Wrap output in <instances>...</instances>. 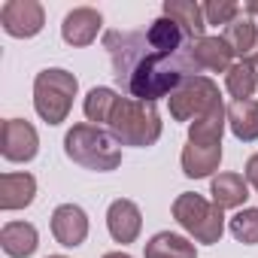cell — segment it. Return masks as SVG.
Returning a JSON list of instances; mask_svg holds the SVG:
<instances>
[{
  "mask_svg": "<svg viewBox=\"0 0 258 258\" xmlns=\"http://www.w3.org/2000/svg\"><path fill=\"white\" fill-rule=\"evenodd\" d=\"M103 49L109 52L115 82L127 91V97L143 103L170 97V91L182 79L201 76V67L191 55V43L182 52H161L149 43L146 31H106Z\"/></svg>",
  "mask_w": 258,
  "mask_h": 258,
  "instance_id": "1",
  "label": "cell"
},
{
  "mask_svg": "<svg viewBox=\"0 0 258 258\" xmlns=\"http://www.w3.org/2000/svg\"><path fill=\"white\" fill-rule=\"evenodd\" d=\"M64 155L85 167V170H97V173H109L121 164V149H118V140L103 131L100 124H73L67 137H64Z\"/></svg>",
  "mask_w": 258,
  "mask_h": 258,
  "instance_id": "2",
  "label": "cell"
},
{
  "mask_svg": "<svg viewBox=\"0 0 258 258\" xmlns=\"http://www.w3.org/2000/svg\"><path fill=\"white\" fill-rule=\"evenodd\" d=\"M161 115L155 103H143L134 97H118L112 118H109V134L118 140V146H155L161 140Z\"/></svg>",
  "mask_w": 258,
  "mask_h": 258,
  "instance_id": "3",
  "label": "cell"
},
{
  "mask_svg": "<svg viewBox=\"0 0 258 258\" xmlns=\"http://www.w3.org/2000/svg\"><path fill=\"white\" fill-rule=\"evenodd\" d=\"M79 91V79L64 67H46L34 79V109L46 124L67 121L73 109V97Z\"/></svg>",
  "mask_w": 258,
  "mask_h": 258,
  "instance_id": "4",
  "label": "cell"
},
{
  "mask_svg": "<svg viewBox=\"0 0 258 258\" xmlns=\"http://www.w3.org/2000/svg\"><path fill=\"white\" fill-rule=\"evenodd\" d=\"M173 219L198 243H210L213 246L225 234V210H219L213 201H207L204 195H195V191L176 195V201H173Z\"/></svg>",
  "mask_w": 258,
  "mask_h": 258,
  "instance_id": "5",
  "label": "cell"
},
{
  "mask_svg": "<svg viewBox=\"0 0 258 258\" xmlns=\"http://www.w3.org/2000/svg\"><path fill=\"white\" fill-rule=\"evenodd\" d=\"M167 103H170V115H173L176 121H198V118L207 115L213 106H219L222 97H219V85H216L210 76L201 73V76L182 79V82L170 91Z\"/></svg>",
  "mask_w": 258,
  "mask_h": 258,
  "instance_id": "6",
  "label": "cell"
},
{
  "mask_svg": "<svg viewBox=\"0 0 258 258\" xmlns=\"http://www.w3.org/2000/svg\"><path fill=\"white\" fill-rule=\"evenodd\" d=\"M46 25V10L37 0H7L0 7V28L16 40L37 37Z\"/></svg>",
  "mask_w": 258,
  "mask_h": 258,
  "instance_id": "7",
  "label": "cell"
},
{
  "mask_svg": "<svg viewBox=\"0 0 258 258\" xmlns=\"http://www.w3.org/2000/svg\"><path fill=\"white\" fill-rule=\"evenodd\" d=\"M40 152V134L37 127L25 118H7L4 121V131H0V155L7 161L25 164L34 161Z\"/></svg>",
  "mask_w": 258,
  "mask_h": 258,
  "instance_id": "8",
  "label": "cell"
},
{
  "mask_svg": "<svg viewBox=\"0 0 258 258\" xmlns=\"http://www.w3.org/2000/svg\"><path fill=\"white\" fill-rule=\"evenodd\" d=\"M100 25H103V16H100L94 7H76V10H70V13L64 16V22H61V37H64L67 46L82 49V46H91V43L97 40Z\"/></svg>",
  "mask_w": 258,
  "mask_h": 258,
  "instance_id": "9",
  "label": "cell"
},
{
  "mask_svg": "<svg viewBox=\"0 0 258 258\" xmlns=\"http://www.w3.org/2000/svg\"><path fill=\"white\" fill-rule=\"evenodd\" d=\"M106 228H109V237L115 243H134L140 237V228H143V213L134 201L127 198H118L109 204L106 210Z\"/></svg>",
  "mask_w": 258,
  "mask_h": 258,
  "instance_id": "10",
  "label": "cell"
},
{
  "mask_svg": "<svg viewBox=\"0 0 258 258\" xmlns=\"http://www.w3.org/2000/svg\"><path fill=\"white\" fill-rule=\"evenodd\" d=\"M52 237L61 246H67V249L82 246L85 237H88V216H85V210L76 207V204L55 207V213H52Z\"/></svg>",
  "mask_w": 258,
  "mask_h": 258,
  "instance_id": "11",
  "label": "cell"
},
{
  "mask_svg": "<svg viewBox=\"0 0 258 258\" xmlns=\"http://www.w3.org/2000/svg\"><path fill=\"white\" fill-rule=\"evenodd\" d=\"M191 55H195V64L201 70H210V73H228L234 67V49L222 37L195 40L191 43Z\"/></svg>",
  "mask_w": 258,
  "mask_h": 258,
  "instance_id": "12",
  "label": "cell"
},
{
  "mask_svg": "<svg viewBox=\"0 0 258 258\" xmlns=\"http://www.w3.org/2000/svg\"><path fill=\"white\" fill-rule=\"evenodd\" d=\"M37 179L31 173H4L0 176V210H25L34 204Z\"/></svg>",
  "mask_w": 258,
  "mask_h": 258,
  "instance_id": "13",
  "label": "cell"
},
{
  "mask_svg": "<svg viewBox=\"0 0 258 258\" xmlns=\"http://www.w3.org/2000/svg\"><path fill=\"white\" fill-rule=\"evenodd\" d=\"M179 164H182V173L188 179H207L219 170L222 164V143L219 146H198V143H188L179 155Z\"/></svg>",
  "mask_w": 258,
  "mask_h": 258,
  "instance_id": "14",
  "label": "cell"
},
{
  "mask_svg": "<svg viewBox=\"0 0 258 258\" xmlns=\"http://www.w3.org/2000/svg\"><path fill=\"white\" fill-rule=\"evenodd\" d=\"M164 16L167 19H173L179 28H182V34L195 43V40H204L207 34V19H204V7L201 4H195V0H164Z\"/></svg>",
  "mask_w": 258,
  "mask_h": 258,
  "instance_id": "15",
  "label": "cell"
},
{
  "mask_svg": "<svg viewBox=\"0 0 258 258\" xmlns=\"http://www.w3.org/2000/svg\"><path fill=\"white\" fill-rule=\"evenodd\" d=\"M0 246L10 258H31L40 246V234L31 222H7L0 228Z\"/></svg>",
  "mask_w": 258,
  "mask_h": 258,
  "instance_id": "16",
  "label": "cell"
},
{
  "mask_svg": "<svg viewBox=\"0 0 258 258\" xmlns=\"http://www.w3.org/2000/svg\"><path fill=\"white\" fill-rule=\"evenodd\" d=\"M210 195H213V204L219 210H237L249 198V182L240 173H219L210 182Z\"/></svg>",
  "mask_w": 258,
  "mask_h": 258,
  "instance_id": "17",
  "label": "cell"
},
{
  "mask_svg": "<svg viewBox=\"0 0 258 258\" xmlns=\"http://www.w3.org/2000/svg\"><path fill=\"white\" fill-rule=\"evenodd\" d=\"M225 124H228V109H225V103H219L207 115H201L198 121L188 124V143L219 146L222 143V134H225Z\"/></svg>",
  "mask_w": 258,
  "mask_h": 258,
  "instance_id": "18",
  "label": "cell"
},
{
  "mask_svg": "<svg viewBox=\"0 0 258 258\" xmlns=\"http://www.w3.org/2000/svg\"><path fill=\"white\" fill-rule=\"evenodd\" d=\"M228 127L243 143L258 140V100H234L228 106Z\"/></svg>",
  "mask_w": 258,
  "mask_h": 258,
  "instance_id": "19",
  "label": "cell"
},
{
  "mask_svg": "<svg viewBox=\"0 0 258 258\" xmlns=\"http://www.w3.org/2000/svg\"><path fill=\"white\" fill-rule=\"evenodd\" d=\"M146 258H198V249L188 237L182 234H170V231H158L149 243H146Z\"/></svg>",
  "mask_w": 258,
  "mask_h": 258,
  "instance_id": "20",
  "label": "cell"
},
{
  "mask_svg": "<svg viewBox=\"0 0 258 258\" xmlns=\"http://www.w3.org/2000/svg\"><path fill=\"white\" fill-rule=\"evenodd\" d=\"M118 97H121V94H118V91H112V88H106V85L91 88V91L85 94V103H82L85 118H88L91 124H100V121H106V124H109V118H112V109H115Z\"/></svg>",
  "mask_w": 258,
  "mask_h": 258,
  "instance_id": "21",
  "label": "cell"
},
{
  "mask_svg": "<svg viewBox=\"0 0 258 258\" xmlns=\"http://www.w3.org/2000/svg\"><path fill=\"white\" fill-rule=\"evenodd\" d=\"M225 88L234 100H249L252 91L258 88V73L246 61H234V67L225 73Z\"/></svg>",
  "mask_w": 258,
  "mask_h": 258,
  "instance_id": "22",
  "label": "cell"
},
{
  "mask_svg": "<svg viewBox=\"0 0 258 258\" xmlns=\"http://www.w3.org/2000/svg\"><path fill=\"white\" fill-rule=\"evenodd\" d=\"M255 37H258V28H255V22H252L246 13H240V19H234V22L222 31V40H225V43L234 49V55H240V58L252 49Z\"/></svg>",
  "mask_w": 258,
  "mask_h": 258,
  "instance_id": "23",
  "label": "cell"
},
{
  "mask_svg": "<svg viewBox=\"0 0 258 258\" xmlns=\"http://www.w3.org/2000/svg\"><path fill=\"white\" fill-rule=\"evenodd\" d=\"M228 228H231V234H234L237 243L255 246L258 243V207H243L240 213H234L231 222H228Z\"/></svg>",
  "mask_w": 258,
  "mask_h": 258,
  "instance_id": "24",
  "label": "cell"
},
{
  "mask_svg": "<svg viewBox=\"0 0 258 258\" xmlns=\"http://www.w3.org/2000/svg\"><path fill=\"white\" fill-rule=\"evenodd\" d=\"M204 7V19H207V25H222V28H228L234 19H240V13H243V7L240 4H234V0H210V4H201Z\"/></svg>",
  "mask_w": 258,
  "mask_h": 258,
  "instance_id": "25",
  "label": "cell"
},
{
  "mask_svg": "<svg viewBox=\"0 0 258 258\" xmlns=\"http://www.w3.org/2000/svg\"><path fill=\"white\" fill-rule=\"evenodd\" d=\"M243 176H246V182L258 191V152L255 155H249V161H246V170H243Z\"/></svg>",
  "mask_w": 258,
  "mask_h": 258,
  "instance_id": "26",
  "label": "cell"
},
{
  "mask_svg": "<svg viewBox=\"0 0 258 258\" xmlns=\"http://www.w3.org/2000/svg\"><path fill=\"white\" fill-rule=\"evenodd\" d=\"M240 61H246V64H252V67H258V37H255V43H252V49L240 58Z\"/></svg>",
  "mask_w": 258,
  "mask_h": 258,
  "instance_id": "27",
  "label": "cell"
},
{
  "mask_svg": "<svg viewBox=\"0 0 258 258\" xmlns=\"http://www.w3.org/2000/svg\"><path fill=\"white\" fill-rule=\"evenodd\" d=\"M243 13L246 16H258V4H243Z\"/></svg>",
  "mask_w": 258,
  "mask_h": 258,
  "instance_id": "28",
  "label": "cell"
},
{
  "mask_svg": "<svg viewBox=\"0 0 258 258\" xmlns=\"http://www.w3.org/2000/svg\"><path fill=\"white\" fill-rule=\"evenodd\" d=\"M100 258H131L127 252H106V255H100Z\"/></svg>",
  "mask_w": 258,
  "mask_h": 258,
  "instance_id": "29",
  "label": "cell"
},
{
  "mask_svg": "<svg viewBox=\"0 0 258 258\" xmlns=\"http://www.w3.org/2000/svg\"><path fill=\"white\" fill-rule=\"evenodd\" d=\"M49 258H67V255H49Z\"/></svg>",
  "mask_w": 258,
  "mask_h": 258,
  "instance_id": "30",
  "label": "cell"
}]
</instances>
